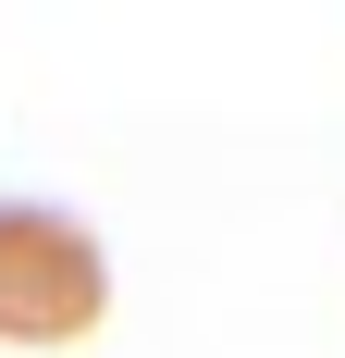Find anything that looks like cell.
<instances>
[{"label":"cell","mask_w":345,"mask_h":358,"mask_svg":"<svg viewBox=\"0 0 345 358\" xmlns=\"http://www.w3.org/2000/svg\"><path fill=\"white\" fill-rule=\"evenodd\" d=\"M99 309H111L99 235L74 210L13 198L0 210V346H74V334H99Z\"/></svg>","instance_id":"6da1fadb"}]
</instances>
